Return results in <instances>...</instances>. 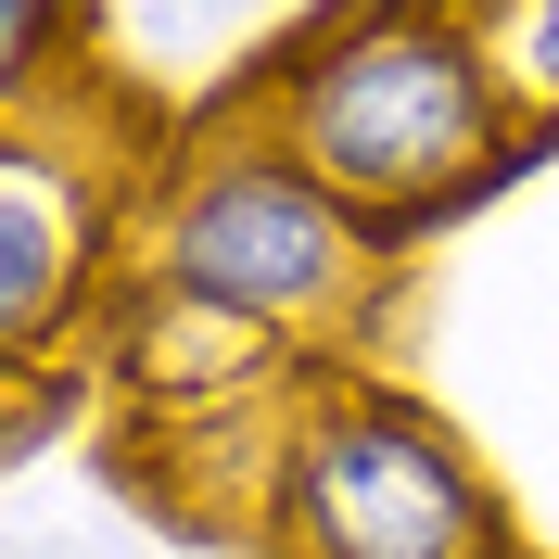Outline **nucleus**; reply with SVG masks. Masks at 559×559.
Here are the masks:
<instances>
[{"instance_id":"nucleus-1","label":"nucleus","mask_w":559,"mask_h":559,"mask_svg":"<svg viewBox=\"0 0 559 559\" xmlns=\"http://www.w3.org/2000/svg\"><path fill=\"white\" fill-rule=\"evenodd\" d=\"M229 115L280 140L394 254H419L509 166H534L522 115L471 38V0H318L229 76Z\"/></svg>"},{"instance_id":"nucleus-2","label":"nucleus","mask_w":559,"mask_h":559,"mask_svg":"<svg viewBox=\"0 0 559 559\" xmlns=\"http://www.w3.org/2000/svg\"><path fill=\"white\" fill-rule=\"evenodd\" d=\"M128 293H178L293 344L306 369H382V331L407 306V254L344 216L280 140H254L216 103L204 128L153 140V166L128 191V242H115Z\"/></svg>"},{"instance_id":"nucleus-3","label":"nucleus","mask_w":559,"mask_h":559,"mask_svg":"<svg viewBox=\"0 0 559 559\" xmlns=\"http://www.w3.org/2000/svg\"><path fill=\"white\" fill-rule=\"evenodd\" d=\"M254 559H534L509 484L394 369H318L280 432Z\"/></svg>"},{"instance_id":"nucleus-4","label":"nucleus","mask_w":559,"mask_h":559,"mask_svg":"<svg viewBox=\"0 0 559 559\" xmlns=\"http://www.w3.org/2000/svg\"><path fill=\"white\" fill-rule=\"evenodd\" d=\"M140 166H153V128L115 90V64L90 90H64L51 115L0 128V394L38 382L64 344H90Z\"/></svg>"},{"instance_id":"nucleus-5","label":"nucleus","mask_w":559,"mask_h":559,"mask_svg":"<svg viewBox=\"0 0 559 559\" xmlns=\"http://www.w3.org/2000/svg\"><path fill=\"white\" fill-rule=\"evenodd\" d=\"M471 38H484L496 90L522 115L534 153H559V0H471Z\"/></svg>"}]
</instances>
